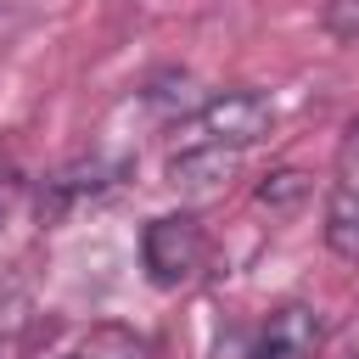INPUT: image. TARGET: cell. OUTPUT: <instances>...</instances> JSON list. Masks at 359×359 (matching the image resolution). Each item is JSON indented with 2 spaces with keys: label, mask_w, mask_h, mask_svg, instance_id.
I'll use <instances>...</instances> for the list:
<instances>
[{
  "label": "cell",
  "mask_w": 359,
  "mask_h": 359,
  "mask_svg": "<svg viewBox=\"0 0 359 359\" xmlns=\"http://www.w3.org/2000/svg\"><path fill=\"white\" fill-rule=\"evenodd\" d=\"M208 258V236L191 213H157L140 230V264L157 286H185Z\"/></svg>",
  "instance_id": "obj_1"
},
{
  "label": "cell",
  "mask_w": 359,
  "mask_h": 359,
  "mask_svg": "<svg viewBox=\"0 0 359 359\" xmlns=\"http://www.w3.org/2000/svg\"><path fill=\"white\" fill-rule=\"evenodd\" d=\"M269 123H275V107H269L258 90H219L213 101H202V107H196V129H202V140L230 146V151H241V146L264 140V135H269Z\"/></svg>",
  "instance_id": "obj_2"
},
{
  "label": "cell",
  "mask_w": 359,
  "mask_h": 359,
  "mask_svg": "<svg viewBox=\"0 0 359 359\" xmlns=\"http://www.w3.org/2000/svg\"><path fill=\"white\" fill-rule=\"evenodd\" d=\"M325 342V320L309 303H280L258 331V359H314Z\"/></svg>",
  "instance_id": "obj_3"
},
{
  "label": "cell",
  "mask_w": 359,
  "mask_h": 359,
  "mask_svg": "<svg viewBox=\"0 0 359 359\" xmlns=\"http://www.w3.org/2000/svg\"><path fill=\"white\" fill-rule=\"evenodd\" d=\"M230 174H236V151H230V146H213V140L180 146V151L168 157V185L185 191V196H208V191H219Z\"/></svg>",
  "instance_id": "obj_4"
},
{
  "label": "cell",
  "mask_w": 359,
  "mask_h": 359,
  "mask_svg": "<svg viewBox=\"0 0 359 359\" xmlns=\"http://www.w3.org/2000/svg\"><path fill=\"white\" fill-rule=\"evenodd\" d=\"M107 185H112V168H107L101 157L73 163V168H62V174L45 180V191H39V213H67V208H79L84 196H101Z\"/></svg>",
  "instance_id": "obj_5"
},
{
  "label": "cell",
  "mask_w": 359,
  "mask_h": 359,
  "mask_svg": "<svg viewBox=\"0 0 359 359\" xmlns=\"http://www.w3.org/2000/svg\"><path fill=\"white\" fill-rule=\"evenodd\" d=\"M325 247L342 264H359V191L353 185H337L325 196Z\"/></svg>",
  "instance_id": "obj_6"
},
{
  "label": "cell",
  "mask_w": 359,
  "mask_h": 359,
  "mask_svg": "<svg viewBox=\"0 0 359 359\" xmlns=\"http://www.w3.org/2000/svg\"><path fill=\"white\" fill-rule=\"evenodd\" d=\"M309 191H314V174H303V168H275V174L258 180V208H269V213H297V208L309 202Z\"/></svg>",
  "instance_id": "obj_7"
},
{
  "label": "cell",
  "mask_w": 359,
  "mask_h": 359,
  "mask_svg": "<svg viewBox=\"0 0 359 359\" xmlns=\"http://www.w3.org/2000/svg\"><path fill=\"white\" fill-rule=\"evenodd\" d=\"M325 28H331L337 39H353V34H359V0H337V6L325 11Z\"/></svg>",
  "instance_id": "obj_8"
},
{
  "label": "cell",
  "mask_w": 359,
  "mask_h": 359,
  "mask_svg": "<svg viewBox=\"0 0 359 359\" xmlns=\"http://www.w3.org/2000/svg\"><path fill=\"white\" fill-rule=\"evenodd\" d=\"M213 359H258V348H247L241 337H224V342L213 348Z\"/></svg>",
  "instance_id": "obj_9"
},
{
  "label": "cell",
  "mask_w": 359,
  "mask_h": 359,
  "mask_svg": "<svg viewBox=\"0 0 359 359\" xmlns=\"http://www.w3.org/2000/svg\"><path fill=\"white\" fill-rule=\"evenodd\" d=\"M342 163L348 168H359V118L348 123V135H342Z\"/></svg>",
  "instance_id": "obj_10"
},
{
  "label": "cell",
  "mask_w": 359,
  "mask_h": 359,
  "mask_svg": "<svg viewBox=\"0 0 359 359\" xmlns=\"http://www.w3.org/2000/svg\"><path fill=\"white\" fill-rule=\"evenodd\" d=\"M39 359H79V353H39Z\"/></svg>",
  "instance_id": "obj_11"
}]
</instances>
